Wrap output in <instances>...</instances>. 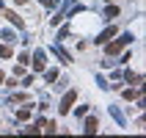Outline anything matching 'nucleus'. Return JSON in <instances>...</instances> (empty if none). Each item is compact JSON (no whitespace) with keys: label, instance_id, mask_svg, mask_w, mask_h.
Listing matches in <instances>:
<instances>
[{"label":"nucleus","instance_id":"nucleus-1","mask_svg":"<svg viewBox=\"0 0 146 138\" xmlns=\"http://www.w3.org/2000/svg\"><path fill=\"white\" fill-rule=\"evenodd\" d=\"M130 41H132V33H124V36H121L119 41H113V44H108V55H116V53H119V50H121L124 44H130Z\"/></svg>","mask_w":146,"mask_h":138},{"label":"nucleus","instance_id":"nucleus-2","mask_svg":"<svg viewBox=\"0 0 146 138\" xmlns=\"http://www.w3.org/2000/svg\"><path fill=\"white\" fill-rule=\"evenodd\" d=\"M74 97H77V91H69L64 99H61V113H66L69 108H72V102H74Z\"/></svg>","mask_w":146,"mask_h":138},{"label":"nucleus","instance_id":"nucleus-3","mask_svg":"<svg viewBox=\"0 0 146 138\" xmlns=\"http://www.w3.org/2000/svg\"><path fill=\"white\" fill-rule=\"evenodd\" d=\"M110 116H113L116 122H119V127H127V119H124V113L119 111V108H113V105H110Z\"/></svg>","mask_w":146,"mask_h":138},{"label":"nucleus","instance_id":"nucleus-4","mask_svg":"<svg viewBox=\"0 0 146 138\" xmlns=\"http://www.w3.org/2000/svg\"><path fill=\"white\" fill-rule=\"evenodd\" d=\"M36 69H44V61H47V55H44V50H36Z\"/></svg>","mask_w":146,"mask_h":138},{"label":"nucleus","instance_id":"nucleus-5","mask_svg":"<svg viewBox=\"0 0 146 138\" xmlns=\"http://www.w3.org/2000/svg\"><path fill=\"white\" fill-rule=\"evenodd\" d=\"M113 28H110V31H105V33H102V36H99V39H97V44H108V39H113Z\"/></svg>","mask_w":146,"mask_h":138},{"label":"nucleus","instance_id":"nucleus-6","mask_svg":"<svg viewBox=\"0 0 146 138\" xmlns=\"http://www.w3.org/2000/svg\"><path fill=\"white\" fill-rule=\"evenodd\" d=\"M52 50H55V53H58V58H61V61H66V64L72 61V55H69V53H64V50H61V47H52Z\"/></svg>","mask_w":146,"mask_h":138},{"label":"nucleus","instance_id":"nucleus-7","mask_svg":"<svg viewBox=\"0 0 146 138\" xmlns=\"http://www.w3.org/2000/svg\"><path fill=\"white\" fill-rule=\"evenodd\" d=\"M86 133H97V119H94V116L86 122Z\"/></svg>","mask_w":146,"mask_h":138},{"label":"nucleus","instance_id":"nucleus-8","mask_svg":"<svg viewBox=\"0 0 146 138\" xmlns=\"http://www.w3.org/2000/svg\"><path fill=\"white\" fill-rule=\"evenodd\" d=\"M116 14H119V8H116V6H108L105 8V19H113Z\"/></svg>","mask_w":146,"mask_h":138},{"label":"nucleus","instance_id":"nucleus-9","mask_svg":"<svg viewBox=\"0 0 146 138\" xmlns=\"http://www.w3.org/2000/svg\"><path fill=\"white\" fill-rule=\"evenodd\" d=\"M6 17H8V19H11V22H14V25H22V19H19V17H17L14 11H6Z\"/></svg>","mask_w":146,"mask_h":138},{"label":"nucleus","instance_id":"nucleus-10","mask_svg":"<svg viewBox=\"0 0 146 138\" xmlns=\"http://www.w3.org/2000/svg\"><path fill=\"white\" fill-rule=\"evenodd\" d=\"M41 3H44V6H55L58 0H41Z\"/></svg>","mask_w":146,"mask_h":138},{"label":"nucleus","instance_id":"nucleus-11","mask_svg":"<svg viewBox=\"0 0 146 138\" xmlns=\"http://www.w3.org/2000/svg\"><path fill=\"white\" fill-rule=\"evenodd\" d=\"M0 80H3V75H0Z\"/></svg>","mask_w":146,"mask_h":138}]
</instances>
